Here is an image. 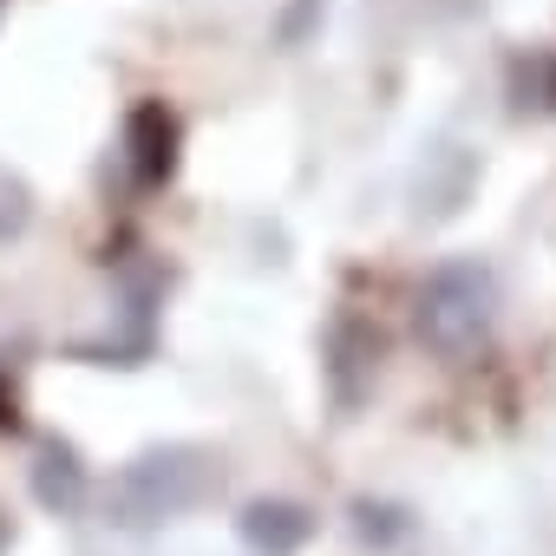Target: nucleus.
Segmentation results:
<instances>
[{"label": "nucleus", "mask_w": 556, "mask_h": 556, "mask_svg": "<svg viewBox=\"0 0 556 556\" xmlns=\"http://www.w3.org/2000/svg\"><path fill=\"white\" fill-rule=\"evenodd\" d=\"M210 484H216V465H210L203 452H190V445H170V452L131 458V465L112 478L105 510H112V523H125V530H151V523H164V517L203 504Z\"/></svg>", "instance_id": "f257e3e1"}, {"label": "nucleus", "mask_w": 556, "mask_h": 556, "mask_svg": "<svg viewBox=\"0 0 556 556\" xmlns=\"http://www.w3.org/2000/svg\"><path fill=\"white\" fill-rule=\"evenodd\" d=\"M484 321H491V282H484L471 262H452V268H439L432 282H426V295H419V328H426L432 348L465 354V348H478Z\"/></svg>", "instance_id": "f03ea898"}, {"label": "nucleus", "mask_w": 556, "mask_h": 556, "mask_svg": "<svg viewBox=\"0 0 556 556\" xmlns=\"http://www.w3.org/2000/svg\"><path fill=\"white\" fill-rule=\"evenodd\" d=\"M125 151H131V177L138 184H164L177 164V118L164 105H138L125 118Z\"/></svg>", "instance_id": "7ed1b4c3"}, {"label": "nucleus", "mask_w": 556, "mask_h": 556, "mask_svg": "<svg viewBox=\"0 0 556 556\" xmlns=\"http://www.w3.org/2000/svg\"><path fill=\"white\" fill-rule=\"evenodd\" d=\"M308 530H315V517H308L302 504H249V510H242V536H249L255 549H268V556L302 549Z\"/></svg>", "instance_id": "20e7f679"}, {"label": "nucleus", "mask_w": 556, "mask_h": 556, "mask_svg": "<svg viewBox=\"0 0 556 556\" xmlns=\"http://www.w3.org/2000/svg\"><path fill=\"white\" fill-rule=\"evenodd\" d=\"M34 497H40L47 510H60V517H73V510L86 504V465H79L73 445H47V452H40V465H34Z\"/></svg>", "instance_id": "39448f33"}, {"label": "nucleus", "mask_w": 556, "mask_h": 556, "mask_svg": "<svg viewBox=\"0 0 556 556\" xmlns=\"http://www.w3.org/2000/svg\"><path fill=\"white\" fill-rule=\"evenodd\" d=\"M27 223H34V190H27L14 170H0V242L21 236Z\"/></svg>", "instance_id": "423d86ee"}, {"label": "nucleus", "mask_w": 556, "mask_h": 556, "mask_svg": "<svg viewBox=\"0 0 556 556\" xmlns=\"http://www.w3.org/2000/svg\"><path fill=\"white\" fill-rule=\"evenodd\" d=\"M8 536H14V530H8V517H0V556H8Z\"/></svg>", "instance_id": "0eeeda50"}]
</instances>
